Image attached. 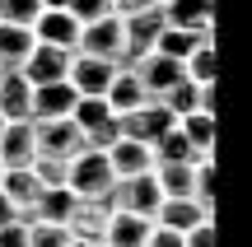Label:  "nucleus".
I'll return each mask as SVG.
<instances>
[{"instance_id": "25", "label": "nucleus", "mask_w": 252, "mask_h": 247, "mask_svg": "<svg viewBox=\"0 0 252 247\" xmlns=\"http://www.w3.org/2000/svg\"><path fill=\"white\" fill-rule=\"evenodd\" d=\"M150 149H154V164H201V154L187 145V136L178 131V121H173V131H163Z\"/></svg>"}, {"instance_id": "26", "label": "nucleus", "mask_w": 252, "mask_h": 247, "mask_svg": "<svg viewBox=\"0 0 252 247\" xmlns=\"http://www.w3.org/2000/svg\"><path fill=\"white\" fill-rule=\"evenodd\" d=\"M154 182H159L163 196H191L196 164H154Z\"/></svg>"}, {"instance_id": "23", "label": "nucleus", "mask_w": 252, "mask_h": 247, "mask_svg": "<svg viewBox=\"0 0 252 247\" xmlns=\"http://www.w3.org/2000/svg\"><path fill=\"white\" fill-rule=\"evenodd\" d=\"M33 52V28H19V24H0V75L19 70Z\"/></svg>"}, {"instance_id": "19", "label": "nucleus", "mask_w": 252, "mask_h": 247, "mask_svg": "<svg viewBox=\"0 0 252 247\" xmlns=\"http://www.w3.org/2000/svg\"><path fill=\"white\" fill-rule=\"evenodd\" d=\"M28 108H33V84L19 70L0 75V117L5 121H28Z\"/></svg>"}, {"instance_id": "37", "label": "nucleus", "mask_w": 252, "mask_h": 247, "mask_svg": "<svg viewBox=\"0 0 252 247\" xmlns=\"http://www.w3.org/2000/svg\"><path fill=\"white\" fill-rule=\"evenodd\" d=\"M159 0H112V14L117 19H131V14H145V9H154Z\"/></svg>"}, {"instance_id": "34", "label": "nucleus", "mask_w": 252, "mask_h": 247, "mask_svg": "<svg viewBox=\"0 0 252 247\" xmlns=\"http://www.w3.org/2000/svg\"><path fill=\"white\" fill-rule=\"evenodd\" d=\"M65 14L75 24H94V19L112 14V0H65Z\"/></svg>"}, {"instance_id": "3", "label": "nucleus", "mask_w": 252, "mask_h": 247, "mask_svg": "<svg viewBox=\"0 0 252 247\" xmlns=\"http://www.w3.org/2000/svg\"><path fill=\"white\" fill-rule=\"evenodd\" d=\"M75 52L84 56H103V61H126V33H122V19L117 14H103L94 19V24H80V42H75Z\"/></svg>"}, {"instance_id": "1", "label": "nucleus", "mask_w": 252, "mask_h": 247, "mask_svg": "<svg viewBox=\"0 0 252 247\" xmlns=\"http://www.w3.org/2000/svg\"><path fill=\"white\" fill-rule=\"evenodd\" d=\"M103 205H108V210H122V215L154 220L159 205H163V192H159V182H154V168L150 173H135V177H117L112 192L103 196Z\"/></svg>"}, {"instance_id": "16", "label": "nucleus", "mask_w": 252, "mask_h": 247, "mask_svg": "<svg viewBox=\"0 0 252 247\" xmlns=\"http://www.w3.org/2000/svg\"><path fill=\"white\" fill-rule=\"evenodd\" d=\"M201 42H215V28H173V24H163V33H159V42H154V52L182 65Z\"/></svg>"}, {"instance_id": "21", "label": "nucleus", "mask_w": 252, "mask_h": 247, "mask_svg": "<svg viewBox=\"0 0 252 247\" xmlns=\"http://www.w3.org/2000/svg\"><path fill=\"white\" fill-rule=\"evenodd\" d=\"M103 98H108L112 117H117V112H131V108H140V103H150V93H145V84L135 80L131 65H117V75H112V84H108Z\"/></svg>"}, {"instance_id": "29", "label": "nucleus", "mask_w": 252, "mask_h": 247, "mask_svg": "<svg viewBox=\"0 0 252 247\" xmlns=\"http://www.w3.org/2000/svg\"><path fill=\"white\" fill-rule=\"evenodd\" d=\"M108 117H112L108 98H75V108H70V121L80 126V136H84V131H94V126H103Z\"/></svg>"}, {"instance_id": "14", "label": "nucleus", "mask_w": 252, "mask_h": 247, "mask_svg": "<svg viewBox=\"0 0 252 247\" xmlns=\"http://www.w3.org/2000/svg\"><path fill=\"white\" fill-rule=\"evenodd\" d=\"M108 205L103 201H75L70 220H65V233H70L75 243H98L103 247V233H108Z\"/></svg>"}, {"instance_id": "9", "label": "nucleus", "mask_w": 252, "mask_h": 247, "mask_svg": "<svg viewBox=\"0 0 252 247\" xmlns=\"http://www.w3.org/2000/svg\"><path fill=\"white\" fill-rule=\"evenodd\" d=\"M122 33H126V61L122 65H131L135 56L154 52V42H159V33H163V9L154 5V9H145V14L122 19Z\"/></svg>"}, {"instance_id": "5", "label": "nucleus", "mask_w": 252, "mask_h": 247, "mask_svg": "<svg viewBox=\"0 0 252 247\" xmlns=\"http://www.w3.org/2000/svg\"><path fill=\"white\" fill-rule=\"evenodd\" d=\"M173 121H178V117H173L159 98L140 103V108H131V112H117V131L126 140H140V145H154L163 131H173Z\"/></svg>"}, {"instance_id": "39", "label": "nucleus", "mask_w": 252, "mask_h": 247, "mask_svg": "<svg viewBox=\"0 0 252 247\" xmlns=\"http://www.w3.org/2000/svg\"><path fill=\"white\" fill-rule=\"evenodd\" d=\"M14 220H19V210L5 201V196H0V229H5V224H14Z\"/></svg>"}, {"instance_id": "27", "label": "nucleus", "mask_w": 252, "mask_h": 247, "mask_svg": "<svg viewBox=\"0 0 252 247\" xmlns=\"http://www.w3.org/2000/svg\"><path fill=\"white\" fill-rule=\"evenodd\" d=\"M163 108L173 112V117H187V112H201V84H191V80H178L168 93H163Z\"/></svg>"}, {"instance_id": "28", "label": "nucleus", "mask_w": 252, "mask_h": 247, "mask_svg": "<svg viewBox=\"0 0 252 247\" xmlns=\"http://www.w3.org/2000/svg\"><path fill=\"white\" fill-rule=\"evenodd\" d=\"M182 75L191 84H215V42H201L196 52L182 61Z\"/></svg>"}, {"instance_id": "4", "label": "nucleus", "mask_w": 252, "mask_h": 247, "mask_svg": "<svg viewBox=\"0 0 252 247\" xmlns=\"http://www.w3.org/2000/svg\"><path fill=\"white\" fill-rule=\"evenodd\" d=\"M117 75V61H103V56H84L70 52V65H65V84L75 89V98H103Z\"/></svg>"}, {"instance_id": "24", "label": "nucleus", "mask_w": 252, "mask_h": 247, "mask_svg": "<svg viewBox=\"0 0 252 247\" xmlns=\"http://www.w3.org/2000/svg\"><path fill=\"white\" fill-rule=\"evenodd\" d=\"M178 131L187 136V145L196 149L201 159H215V117H206V112H187V117H178Z\"/></svg>"}, {"instance_id": "2", "label": "nucleus", "mask_w": 252, "mask_h": 247, "mask_svg": "<svg viewBox=\"0 0 252 247\" xmlns=\"http://www.w3.org/2000/svg\"><path fill=\"white\" fill-rule=\"evenodd\" d=\"M112 168H108V154H94V149H84V154H75L70 164H65V192L75 196V201H103V196L112 192Z\"/></svg>"}, {"instance_id": "35", "label": "nucleus", "mask_w": 252, "mask_h": 247, "mask_svg": "<svg viewBox=\"0 0 252 247\" xmlns=\"http://www.w3.org/2000/svg\"><path fill=\"white\" fill-rule=\"evenodd\" d=\"M182 247H215V220L187 229V233H182Z\"/></svg>"}, {"instance_id": "30", "label": "nucleus", "mask_w": 252, "mask_h": 247, "mask_svg": "<svg viewBox=\"0 0 252 247\" xmlns=\"http://www.w3.org/2000/svg\"><path fill=\"white\" fill-rule=\"evenodd\" d=\"M191 201H201L206 210H215V159L196 164V182H191Z\"/></svg>"}, {"instance_id": "31", "label": "nucleus", "mask_w": 252, "mask_h": 247, "mask_svg": "<svg viewBox=\"0 0 252 247\" xmlns=\"http://www.w3.org/2000/svg\"><path fill=\"white\" fill-rule=\"evenodd\" d=\"M42 14L37 0H0V24H19V28H33V19Z\"/></svg>"}, {"instance_id": "42", "label": "nucleus", "mask_w": 252, "mask_h": 247, "mask_svg": "<svg viewBox=\"0 0 252 247\" xmlns=\"http://www.w3.org/2000/svg\"><path fill=\"white\" fill-rule=\"evenodd\" d=\"M0 131H5V117H0Z\"/></svg>"}, {"instance_id": "18", "label": "nucleus", "mask_w": 252, "mask_h": 247, "mask_svg": "<svg viewBox=\"0 0 252 247\" xmlns=\"http://www.w3.org/2000/svg\"><path fill=\"white\" fill-rule=\"evenodd\" d=\"M159 9L173 28H215V0H163Z\"/></svg>"}, {"instance_id": "36", "label": "nucleus", "mask_w": 252, "mask_h": 247, "mask_svg": "<svg viewBox=\"0 0 252 247\" xmlns=\"http://www.w3.org/2000/svg\"><path fill=\"white\" fill-rule=\"evenodd\" d=\"M0 247H28V224L24 220L5 224V229H0Z\"/></svg>"}, {"instance_id": "32", "label": "nucleus", "mask_w": 252, "mask_h": 247, "mask_svg": "<svg viewBox=\"0 0 252 247\" xmlns=\"http://www.w3.org/2000/svg\"><path fill=\"white\" fill-rule=\"evenodd\" d=\"M28 247H70L65 224H28Z\"/></svg>"}, {"instance_id": "13", "label": "nucleus", "mask_w": 252, "mask_h": 247, "mask_svg": "<svg viewBox=\"0 0 252 247\" xmlns=\"http://www.w3.org/2000/svg\"><path fill=\"white\" fill-rule=\"evenodd\" d=\"M33 42L61 47V52H75V42H80V24H75L65 9H42V14L33 19Z\"/></svg>"}, {"instance_id": "15", "label": "nucleus", "mask_w": 252, "mask_h": 247, "mask_svg": "<svg viewBox=\"0 0 252 247\" xmlns=\"http://www.w3.org/2000/svg\"><path fill=\"white\" fill-rule=\"evenodd\" d=\"M70 108H75V89L65 80L37 84L33 89V108H28V121H61V117H70Z\"/></svg>"}, {"instance_id": "8", "label": "nucleus", "mask_w": 252, "mask_h": 247, "mask_svg": "<svg viewBox=\"0 0 252 247\" xmlns=\"http://www.w3.org/2000/svg\"><path fill=\"white\" fill-rule=\"evenodd\" d=\"M131 70H135V80L145 84V93H150V98H163V93H168L178 80H187V75H182V65H178V61H168V56H159V52L135 56Z\"/></svg>"}, {"instance_id": "10", "label": "nucleus", "mask_w": 252, "mask_h": 247, "mask_svg": "<svg viewBox=\"0 0 252 247\" xmlns=\"http://www.w3.org/2000/svg\"><path fill=\"white\" fill-rule=\"evenodd\" d=\"M65 65H70V52H61V47H42V42H33V52H28V61L19 65V75H24L28 84H56V80H65Z\"/></svg>"}, {"instance_id": "17", "label": "nucleus", "mask_w": 252, "mask_h": 247, "mask_svg": "<svg viewBox=\"0 0 252 247\" xmlns=\"http://www.w3.org/2000/svg\"><path fill=\"white\" fill-rule=\"evenodd\" d=\"M108 168H112V177H135V173H150L154 168V149L150 145H140V140H117V145L108 149Z\"/></svg>"}, {"instance_id": "6", "label": "nucleus", "mask_w": 252, "mask_h": 247, "mask_svg": "<svg viewBox=\"0 0 252 247\" xmlns=\"http://www.w3.org/2000/svg\"><path fill=\"white\" fill-rule=\"evenodd\" d=\"M37 126V159H65L70 164L75 154H84V136L70 117L61 121H33Z\"/></svg>"}, {"instance_id": "38", "label": "nucleus", "mask_w": 252, "mask_h": 247, "mask_svg": "<svg viewBox=\"0 0 252 247\" xmlns=\"http://www.w3.org/2000/svg\"><path fill=\"white\" fill-rule=\"evenodd\" d=\"M145 247H182V233L159 229V224H154V229H150V238H145Z\"/></svg>"}, {"instance_id": "11", "label": "nucleus", "mask_w": 252, "mask_h": 247, "mask_svg": "<svg viewBox=\"0 0 252 247\" xmlns=\"http://www.w3.org/2000/svg\"><path fill=\"white\" fill-rule=\"evenodd\" d=\"M206 220H215V210H206V205L191 201V196H163L159 215H154V224H159V229H173V233H187V229H196V224H206Z\"/></svg>"}, {"instance_id": "41", "label": "nucleus", "mask_w": 252, "mask_h": 247, "mask_svg": "<svg viewBox=\"0 0 252 247\" xmlns=\"http://www.w3.org/2000/svg\"><path fill=\"white\" fill-rule=\"evenodd\" d=\"M70 247H98V243H75V238H70Z\"/></svg>"}, {"instance_id": "7", "label": "nucleus", "mask_w": 252, "mask_h": 247, "mask_svg": "<svg viewBox=\"0 0 252 247\" xmlns=\"http://www.w3.org/2000/svg\"><path fill=\"white\" fill-rule=\"evenodd\" d=\"M37 159V126L33 121H5L0 131V168H33Z\"/></svg>"}, {"instance_id": "12", "label": "nucleus", "mask_w": 252, "mask_h": 247, "mask_svg": "<svg viewBox=\"0 0 252 247\" xmlns=\"http://www.w3.org/2000/svg\"><path fill=\"white\" fill-rule=\"evenodd\" d=\"M42 192H47V187L37 182L33 168H0V196L19 210V220L37 205V196H42Z\"/></svg>"}, {"instance_id": "22", "label": "nucleus", "mask_w": 252, "mask_h": 247, "mask_svg": "<svg viewBox=\"0 0 252 247\" xmlns=\"http://www.w3.org/2000/svg\"><path fill=\"white\" fill-rule=\"evenodd\" d=\"M75 210V196L65 192V187H47L42 196H37V205L24 215V224H65Z\"/></svg>"}, {"instance_id": "33", "label": "nucleus", "mask_w": 252, "mask_h": 247, "mask_svg": "<svg viewBox=\"0 0 252 247\" xmlns=\"http://www.w3.org/2000/svg\"><path fill=\"white\" fill-rule=\"evenodd\" d=\"M122 140V131H117V117H108L103 126H94V131H84V149H94V154H108L112 145Z\"/></svg>"}, {"instance_id": "20", "label": "nucleus", "mask_w": 252, "mask_h": 247, "mask_svg": "<svg viewBox=\"0 0 252 247\" xmlns=\"http://www.w3.org/2000/svg\"><path fill=\"white\" fill-rule=\"evenodd\" d=\"M150 229H154V220L112 210V215H108V233H103V247H145Z\"/></svg>"}, {"instance_id": "40", "label": "nucleus", "mask_w": 252, "mask_h": 247, "mask_svg": "<svg viewBox=\"0 0 252 247\" xmlns=\"http://www.w3.org/2000/svg\"><path fill=\"white\" fill-rule=\"evenodd\" d=\"M42 9H65V0H37Z\"/></svg>"}]
</instances>
